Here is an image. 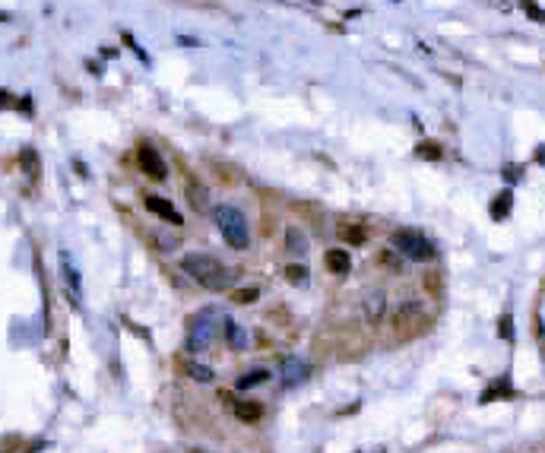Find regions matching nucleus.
<instances>
[{"label": "nucleus", "instance_id": "412c9836", "mask_svg": "<svg viewBox=\"0 0 545 453\" xmlns=\"http://www.w3.org/2000/svg\"><path fill=\"white\" fill-rule=\"evenodd\" d=\"M523 10H526V13L536 19V23H545V10L542 7H536V3H523Z\"/></svg>", "mask_w": 545, "mask_h": 453}, {"label": "nucleus", "instance_id": "f3484780", "mask_svg": "<svg viewBox=\"0 0 545 453\" xmlns=\"http://www.w3.org/2000/svg\"><path fill=\"white\" fill-rule=\"evenodd\" d=\"M286 279H289L292 286H305V282H308V270H305V266L292 264V266H286Z\"/></svg>", "mask_w": 545, "mask_h": 453}, {"label": "nucleus", "instance_id": "6e6552de", "mask_svg": "<svg viewBox=\"0 0 545 453\" xmlns=\"http://www.w3.org/2000/svg\"><path fill=\"white\" fill-rule=\"evenodd\" d=\"M384 307H387V295L384 292H368L364 295V317H368V323H378L384 317Z\"/></svg>", "mask_w": 545, "mask_h": 453}, {"label": "nucleus", "instance_id": "ddd939ff", "mask_svg": "<svg viewBox=\"0 0 545 453\" xmlns=\"http://www.w3.org/2000/svg\"><path fill=\"white\" fill-rule=\"evenodd\" d=\"M286 247H289L292 254H305V251H308V238H305V231H298L295 225H292V229L286 231Z\"/></svg>", "mask_w": 545, "mask_h": 453}, {"label": "nucleus", "instance_id": "4468645a", "mask_svg": "<svg viewBox=\"0 0 545 453\" xmlns=\"http://www.w3.org/2000/svg\"><path fill=\"white\" fill-rule=\"evenodd\" d=\"M235 415H238L241 421H257L264 415V409L257 403H244V399H241V403H235Z\"/></svg>", "mask_w": 545, "mask_h": 453}, {"label": "nucleus", "instance_id": "9b49d317", "mask_svg": "<svg viewBox=\"0 0 545 453\" xmlns=\"http://www.w3.org/2000/svg\"><path fill=\"white\" fill-rule=\"evenodd\" d=\"M421 314H425V307H421L419 301H406V305L393 314V323H397V327H406V323H413V321H421Z\"/></svg>", "mask_w": 545, "mask_h": 453}, {"label": "nucleus", "instance_id": "0eeeda50", "mask_svg": "<svg viewBox=\"0 0 545 453\" xmlns=\"http://www.w3.org/2000/svg\"><path fill=\"white\" fill-rule=\"evenodd\" d=\"M143 203H146V209L152 216H159V219H165V222H172V225H181L184 219H181V213L174 209L172 203H168L165 197H159V194H146L143 197Z\"/></svg>", "mask_w": 545, "mask_h": 453}, {"label": "nucleus", "instance_id": "6ab92c4d", "mask_svg": "<svg viewBox=\"0 0 545 453\" xmlns=\"http://www.w3.org/2000/svg\"><path fill=\"white\" fill-rule=\"evenodd\" d=\"M257 295H260V288H238V292H235L231 298H235L238 305H254Z\"/></svg>", "mask_w": 545, "mask_h": 453}, {"label": "nucleus", "instance_id": "39448f33", "mask_svg": "<svg viewBox=\"0 0 545 453\" xmlns=\"http://www.w3.org/2000/svg\"><path fill=\"white\" fill-rule=\"evenodd\" d=\"M137 165H140V172H143V174H149L152 181H165L168 168H165V159H162V156L156 152V146H149V143H143V146L137 149Z\"/></svg>", "mask_w": 545, "mask_h": 453}, {"label": "nucleus", "instance_id": "f8f14e48", "mask_svg": "<svg viewBox=\"0 0 545 453\" xmlns=\"http://www.w3.org/2000/svg\"><path fill=\"white\" fill-rule=\"evenodd\" d=\"M270 380V371L266 368H254V371H244L238 378V387L241 390H251V387H257V384H266Z\"/></svg>", "mask_w": 545, "mask_h": 453}, {"label": "nucleus", "instance_id": "dca6fc26", "mask_svg": "<svg viewBox=\"0 0 545 453\" xmlns=\"http://www.w3.org/2000/svg\"><path fill=\"white\" fill-rule=\"evenodd\" d=\"M184 371H187L190 380H200V384L213 380V368H207V364H184Z\"/></svg>", "mask_w": 545, "mask_h": 453}, {"label": "nucleus", "instance_id": "7ed1b4c3", "mask_svg": "<svg viewBox=\"0 0 545 453\" xmlns=\"http://www.w3.org/2000/svg\"><path fill=\"white\" fill-rule=\"evenodd\" d=\"M225 317L216 307H203V311H197L194 317H190V327H187V352H207L209 346H213L216 333H219V323H222Z\"/></svg>", "mask_w": 545, "mask_h": 453}, {"label": "nucleus", "instance_id": "423d86ee", "mask_svg": "<svg viewBox=\"0 0 545 453\" xmlns=\"http://www.w3.org/2000/svg\"><path fill=\"white\" fill-rule=\"evenodd\" d=\"M282 387H298V384H305L308 374H311V368H308L305 358H298V355H289L286 362H282Z\"/></svg>", "mask_w": 545, "mask_h": 453}, {"label": "nucleus", "instance_id": "f257e3e1", "mask_svg": "<svg viewBox=\"0 0 545 453\" xmlns=\"http://www.w3.org/2000/svg\"><path fill=\"white\" fill-rule=\"evenodd\" d=\"M181 270L187 272L197 286L209 288V292H222V288H229L231 282H235V276H238L235 270H229V266L219 264V260L209 254H184Z\"/></svg>", "mask_w": 545, "mask_h": 453}, {"label": "nucleus", "instance_id": "f03ea898", "mask_svg": "<svg viewBox=\"0 0 545 453\" xmlns=\"http://www.w3.org/2000/svg\"><path fill=\"white\" fill-rule=\"evenodd\" d=\"M213 222H216V229L222 231V238L229 247H235V251H248L251 247V229H248V219H244L241 209H235V206H229V203L216 206Z\"/></svg>", "mask_w": 545, "mask_h": 453}, {"label": "nucleus", "instance_id": "a211bd4d", "mask_svg": "<svg viewBox=\"0 0 545 453\" xmlns=\"http://www.w3.org/2000/svg\"><path fill=\"white\" fill-rule=\"evenodd\" d=\"M187 194H190V203H194V209H207V190L200 187V184H190Z\"/></svg>", "mask_w": 545, "mask_h": 453}, {"label": "nucleus", "instance_id": "a878e982", "mask_svg": "<svg viewBox=\"0 0 545 453\" xmlns=\"http://www.w3.org/2000/svg\"><path fill=\"white\" fill-rule=\"evenodd\" d=\"M194 453H207V450H194Z\"/></svg>", "mask_w": 545, "mask_h": 453}, {"label": "nucleus", "instance_id": "20e7f679", "mask_svg": "<svg viewBox=\"0 0 545 453\" xmlns=\"http://www.w3.org/2000/svg\"><path fill=\"white\" fill-rule=\"evenodd\" d=\"M390 247L397 251V254L409 257L415 264H425L434 257V244H431L421 231H413V229H403V231H393V238H390Z\"/></svg>", "mask_w": 545, "mask_h": 453}, {"label": "nucleus", "instance_id": "393cba45", "mask_svg": "<svg viewBox=\"0 0 545 453\" xmlns=\"http://www.w3.org/2000/svg\"><path fill=\"white\" fill-rule=\"evenodd\" d=\"M7 95H10V92H0V108H3V105H10V99H7Z\"/></svg>", "mask_w": 545, "mask_h": 453}, {"label": "nucleus", "instance_id": "4be33fe9", "mask_svg": "<svg viewBox=\"0 0 545 453\" xmlns=\"http://www.w3.org/2000/svg\"><path fill=\"white\" fill-rule=\"evenodd\" d=\"M498 333H501L504 339H513V329H511V314H504V317H501V327H498Z\"/></svg>", "mask_w": 545, "mask_h": 453}, {"label": "nucleus", "instance_id": "2eb2a0df", "mask_svg": "<svg viewBox=\"0 0 545 453\" xmlns=\"http://www.w3.org/2000/svg\"><path fill=\"white\" fill-rule=\"evenodd\" d=\"M511 203H513L511 190H504V194H498V200L491 203V216H495V219H504V216L511 213Z\"/></svg>", "mask_w": 545, "mask_h": 453}, {"label": "nucleus", "instance_id": "1a4fd4ad", "mask_svg": "<svg viewBox=\"0 0 545 453\" xmlns=\"http://www.w3.org/2000/svg\"><path fill=\"white\" fill-rule=\"evenodd\" d=\"M327 266H330V272H336V276H346V272L352 270V257H349L346 247H333L330 254H327Z\"/></svg>", "mask_w": 545, "mask_h": 453}, {"label": "nucleus", "instance_id": "9d476101", "mask_svg": "<svg viewBox=\"0 0 545 453\" xmlns=\"http://www.w3.org/2000/svg\"><path fill=\"white\" fill-rule=\"evenodd\" d=\"M222 329H225V339H229V346L235 349V352L248 349V333H244L238 323L231 321V317H225V321H222Z\"/></svg>", "mask_w": 545, "mask_h": 453}, {"label": "nucleus", "instance_id": "5701e85b", "mask_svg": "<svg viewBox=\"0 0 545 453\" xmlns=\"http://www.w3.org/2000/svg\"><path fill=\"white\" fill-rule=\"evenodd\" d=\"M504 178H507V181H520V168H517V165H507V168H504Z\"/></svg>", "mask_w": 545, "mask_h": 453}, {"label": "nucleus", "instance_id": "b1692460", "mask_svg": "<svg viewBox=\"0 0 545 453\" xmlns=\"http://www.w3.org/2000/svg\"><path fill=\"white\" fill-rule=\"evenodd\" d=\"M536 159L545 165V146H539V149H536Z\"/></svg>", "mask_w": 545, "mask_h": 453}, {"label": "nucleus", "instance_id": "aec40b11", "mask_svg": "<svg viewBox=\"0 0 545 453\" xmlns=\"http://www.w3.org/2000/svg\"><path fill=\"white\" fill-rule=\"evenodd\" d=\"M419 156H421V159H441L438 143H421V146H419Z\"/></svg>", "mask_w": 545, "mask_h": 453}, {"label": "nucleus", "instance_id": "bb28decb", "mask_svg": "<svg viewBox=\"0 0 545 453\" xmlns=\"http://www.w3.org/2000/svg\"><path fill=\"white\" fill-rule=\"evenodd\" d=\"M0 19H3V16H0Z\"/></svg>", "mask_w": 545, "mask_h": 453}]
</instances>
